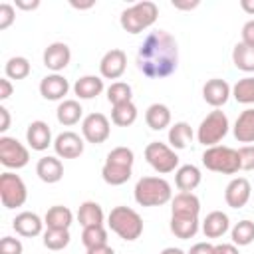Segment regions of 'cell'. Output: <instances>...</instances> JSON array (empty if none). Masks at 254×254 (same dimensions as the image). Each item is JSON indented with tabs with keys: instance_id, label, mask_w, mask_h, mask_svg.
<instances>
[{
	"instance_id": "cell-1",
	"label": "cell",
	"mask_w": 254,
	"mask_h": 254,
	"mask_svg": "<svg viewBox=\"0 0 254 254\" xmlns=\"http://www.w3.org/2000/svg\"><path fill=\"white\" fill-rule=\"evenodd\" d=\"M179 44L167 30H155L147 34L137 52V67L151 79H163L177 71Z\"/></svg>"
},
{
	"instance_id": "cell-2",
	"label": "cell",
	"mask_w": 254,
	"mask_h": 254,
	"mask_svg": "<svg viewBox=\"0 0 254 254\" xmlns=\"http://www.w3.org/2000/svg\"><path fill=\"white\" fill-rule=\"evenodd\" d=\"M133 196L141 206H163L173 200V189L163 177H141L135 183Z\"/></svg>"
},
{
	"instance_id": "cell-3",
	"label": "cell",
	"mask_w": 254,
	"mask_h": 254,
	"mask_svg": "<svg viewBox=\"0 0 254 254\" xmlns=\"http://www.w3.org/2000/svg\"><path fill=\"white\" fill-rule=\"evenodd\" d=\"M159 8L151 0H141L129 8H125L119 16V24L127 34H141L157 22Z\"/></svg>"
},
{
	"instance_id": "cell-4",
	"label": "cell",
	"mask_w": 254,
	"mask_h": 254,
	"mask_svg": "<svg viewBox=\"0 0 254 254\" xmlns=\"http://www.w3.org/2000/svg\"><path fill=\"white\" fill-rule=\"evenodd\" d=\"M107 224L119 238H123L127 242H133L143 234V218L139 216L137 210H133L129 206L111 208V212L107 216Z\"/></svg>"
},
{
	"instance_id": "cell-5",
	"label": "cell",
	"mask_w": 254,
	"mask_h": 254,
	"mask_svg": "<svg viewBox=\"0 0 254 254\" xmlns=\"http://www.w3.org/2000/svg\"><path fill=\"white\" fill-rule=\"evenodd\" d=\"M202 165L212 173L234 175V173L240 171L238 149H232V147H226V145L206 147V151L202 153Z\"/></svg>"
},
{
	"instance_id": "cell-6",
	"label": "cell",
	"mask_w": 254,
	"mask_h": 254,
	"mask_svg": "<svg viewBox=\"0 0 254 254\" xmlns=\"http://www.w3.org/2000/svg\"><path fill=\"white\" fill-rule=\"evenodd\" d=\"M228 127H230V125H228L226 113L220 111V109H214V111H210V113L200 121L198 129H196V139H198V143L204 145V147H214V145H218V143L226 137Z\"/></svg>"
},
{
	"instance_id": "cell-7",
	"label": "cell",
	"mask_w": 254,
	"mask_h": 254,
	"mask_svg": "<svg viewBox=\"0 0 254 254\" xmlns=\"http://www.w3.org/2000/svg\"><path fill=\"white\" fill-rule=\"evenodd\" d=\"M0 200L4 208H18L28 200V189L20 175L10 171L0 175Z\"/></svg>"
},
{
	"instance_id": "cell-8",
	"label": "cell",
	"mask_w": 254,
	"mask_h": 254,
	"mask_svg": "<svg viewBox=\"0 0 254 254\" xmlns=\"http://www.w3.org/2000/svg\"><path fill=\"white\" fill-rule=\"evenodd\" d=\"M145 159L159 175H167V173H173L175 169H179V155L175 153L173 147H169L161 141H153L145 147Z\"/></svg>"
},
{
	"instance_id": "cell-9",
	"label": "cell",
	"mask_w": 254,
	"mask_h": 254,
	"mask_svg": "<svg viewBox=\"0 0 254 254\" xmlns=\"http://www.w3.org/2000/svg\"><path fill=\"white\" fill-rule=\"evenodd\" d=\"M30 161V151L14 137H0V163L6 169H22Z\"/></svg>"
},
{
	"instance_id": "cell-10",
	"label": "cell",
	"mask_w": 254,
	"mask_h": 254,
	"mask_svg": "<svg viewBox=\"0 0 254 254\" xmlns=\"http://www.w3.org/2000/svg\"><path fill=\"white\" fill-rule=\"evenodd\" d=\"M109 133H111V125H109V119L103 113H89V115L83 117V121H81V137L87 143L101 145V143H105L109 139Z\"/></svg>"
},
{
	"instance_id": "cell-11",
	"label": "cell",
	"mask_w": 254,
	"mask_h": 254,
	"mask_svg": "<svg viewBox=\"0 0 254 254\" xmlns=\"http://www.w3.org/2000/svg\"><path fill=\"white\" fill-rule=\"evenodd\" d=\"M127 69V54L119 48H113L103 54L99 62V73L105 79H119Z\"/></svg>"
},
{
	"instance_id": "cell-12",
	"label": "cell",
	"mask_w": 254,
	"mask_h": 254,
	"mask_svg": "<svg viewBox=\"0 0 254 254\" xmlns=\"http://www.w3.org/2000/svg\"><path fill=\"white\" fill-rule=\"evenodd\" d=\"M230 95H232V87L228 85L226 79L212 77V79H208V81L202 85V99H204L210 107H214V109L222 107V105L230 99Z\"/></svg>"
},
{
	"instance_id": "cell-13",
	"label": "cell",
	"mask_w": 254,
	"mask_h": 254,
	"mask_svg": "<svg viewBox=\"0 0 254 254\" xmlns=\"http://www.w3.org/2000/svg\"><path fill=\"white\" fill-rule=\"evenodd\" d=\"M54 151L60 159H77L83 153V137L73 131H64L54 139Z\"/></svg>"
},
{
	"instance_id": "cell-14",
	"label": "cell",
	"mask_w": 254,
	"mask_h": 254,
	"mask_svg": "<svg viewBox=\"0 0 254 254\" xmlns=\"http://www.w3.org/2000/svg\"><path fill=\"white\" fill-rule=\"evenodd\" d=\"M250 194H252V187H250V181L244 177L232 179L224 189V200L230 208L246 206V202L250 200Z\"/></svg>"
},
{
	"instance_id": "cell-15",
	"label": "cell",
	"mask_w": 254,
	"mask_h": 254,
	"mask_svg": "<svg viewBox=\"0 0 254 254\" xmlns=\"http://www.w3.org/2000/svg\"><path fill=\"white\" fill-rule=\"evenodd\" d=\"M44 65L48 69H52L54 73H60L62 69L67 67L69 60H71V52H69V46L64 44V42H54L50 44L46 50H44Z\"/></svg>"
},
{
	"instance_id": "cell-16",
	"label": "cell",
	"mask_w": 254,
	"mask_h": 254,
	"mask_svg": "<svg viewBox=\"0 0 254 254\" xmlns=\"http://www.w3.org/2000/svg\"><path fill=\"white\" fill-rule=\"evenodd\" d=\"M200 200L194 192H179L171 200V216H185V218H198Z\"/></svg>"
},
{
	"instance_id": "cell-17",
	"label": "cell",
	"mask_w": 254,
	"mask_h": 254,
	"mask_svg": "<svg viewBox=\"0 0 254 254\" xmlns=\"http://www.w3.org/2000/svg\"><path fill=\"white\" fill-rule=\"evenodd\" d=\"M69 91V83L60 73H50L40 81V93L48 101H62Z\"/></svg>"
},
{
	"instance_id": "cell-18",
	"label": "cell",
	"mask_w": 254,
	"mask_h": 254,
	"mask_svg": "<svg viewBox=\"0 0 254 254\" xmlns=\"http://www.w3.org/2000/svg\"><path fill=\"white\" fill-rule=\"evenodd\" d=\"M12 228L16 230V234L24 236V238H34L40 236L44 230V220L30 210H24L20 214H16V218L12 220Z\"/></svg>"
},
{
	"instance_id": "cell-19",
	"label": "cell",
	"mask_w": 254,
	"mask_h": 254,
	"mask_svg": "<svg viewBox=\"0 0 254 254\" xmlns=\"http://www.w3.org/2000/svg\"><path fill=\"white\" fill-rule=\"evenodd\" d=\"M26 141L34 151H46L50 145H54L52 141V129L46 121H32L26 129Z\"/></svg>"
},
{
	"instance_id": "cell-20",
	"label": "cell",
	"mask_w": 254,
	"mask_h": 254,
	"mask_svg": "<svg viewBox=\"0 0 254 254\" xmlns=\"http://www.w3.org/2000/svg\"><path fill=\"white\" fill-rule=\"evenodd\" d=\"M36 175L40 177V181L48 183V185H54V183H60L62 177H64V165L60 161V157H42L36 165Z\"/></svg>"
},
{
	"instance_id": "cell-21",
	"label": "cell",
	"mask_w": 254,
	"mask_h": 254,
	"mask_svg": "<svg viewBox=\"0 0 254 254\" xmlns=\"http://www.w3.org/2000/svg\"><path fill=\"white\" fill-rule=\"evenodd\" d=\"M228 228H230V218L222 210H212L202 220V232L206 238H220L228 232Z\"/></svg>"
},
{
	"instance_id": "cell-22",
	"label": "cell",
	"mask_w": 254,
	"mask_h": 254,
	"mask_svg": "<svg viewBox=\"0 0 254 254\" xmlns=\"http://www.w3.org/2000/svg\"><path fill=\"white\" fill-rule=\"evenodd\" d=\"M232 131L238 143H246V145L254 143V107H248L238 115Z\"/></svg>"
},
{
	"instance_id": "cell-23",
	"label": "cell",
	"mask_w": 254,
	"mask_h": 254,
	"mask_svg": "<svg viewBox=\"0 0 254 254\" xmlns=\"http://www.w3.org/2000/svg\"><path fill=\"white\" fill-rule=\"evenodd\" d=\"M200 179H202L200 169L194 165H183L175 173V185L181 192H192L200 185Z\"/></svg>"
},
{
	"instance_id": "cell-24",
	"label": "cell",
	"mask_w": 254,
	"mask_h": 254,
	"mask_svg": "<svg viewBox=\"0 0 254 254\" xmlns=\"http://www.w3.org/2000/svg\"><path fill=\"white\" fill-rule=\"evenodd\" d=\"M71 222H73V214L64 204L50 206L48 212H46V216H44V224L48 228H56V230H69Z\"/></svg>"
},
{
	"instance_id": "cell-25",
	"label": "cell",
	"mask_w": 254,
	"mask_h": 254,
	"mask_svg": "<svg viewBox=\"0 0 254 254\" xmlns=\"http://www.w3.org/2000/svg\"><path fill=\"white\" fill-rule=\"evenodd\" d=\"M103 91V79L99 75H83L73 83V93L79 99H93Z\"/></svg>"
},
{
	"instance_id": "cell-26",
	"label": "cell",
	"mask_w": 254,
	"mask_h": 254,
	"mask_svg": "<svg viewBox=\"0 0 254 254\" xmlns=\"http://www.w3.org/2000/svg\"><path fill=\"white\" fill-rule=\"evenodd\" d=\"M145 123L153 131H161L171 125V109L165 103H153L145 111Z\"/></svg>"
},
{
	"instance_id": "cell-27",
	"label": "cell",
	"mask_w": 254,
	"mask_h": 254,
	"mask_svg": "<svg viewBox=\"0 0 254 254\" xmlns=\"http://www.w3.org/2000/svg\"><path fill=\"white\" fill-rule=\"evenodd\" d=\"M81 115H83V109H81L79 101H75V99H64L56 109V117L64 127H71V125L79 123Z\"/></svg>"
},
{
	"instance_id": "cell-28",
	"label": "cell",
	"mask_w": 254,
	"mask_h": 254,
	"mask_svg": "<svg viewBox=\"0 0 254 254\" xmlns=\"http://www.w3.org/2000/svg\"><path fill=\"white\" fill-rule=\"evenodd\" d=\"M103 208L95 202V200H85L79 204V210H77V222L87 228V226H97V224H103Z\"/></svg>"
},
{
	"instance_id": "cell-29",
	"label": "cell",
	"mask_w": 254,
	"mask_h": 254,
	"mask_svg": "<svg viewBox=\"0 0 254 254\" xmlns=\"http://www.w3.org/2000/svg\"><path fill=\"white\" fill-rule=\"evenodd\" d=\"M194 133L192 127L187 121H177L175 125L169 127V147L173 149H185L192 141Z\"/></svg>"
},
{
	"instance_id": "cell-30",
	"label": "cell",
	"mask_w": 254,
	"mask_h": 254,
	"mask_svg": "<svg viewBox=\"0 0 254 254\" xmlns=\"http://www.w3.org/2000/svg\"><path fill=\"white\" fill-rule=\"evenodd\" d=\"M171 232L181 238V240H189L198 232V218H185V216H171V224H169Z\"/></svg>"
},
{
	"instance_id": "cell-31",
	"label": "cell",
	"mask_w": 254,
	"mask_h": 254,
	"mask_svg": "<svg viewBox=\"0 0 254 254\" xmlns=\"http://www.w3.org/2000/svg\"><path fill=\"white\" fill-rule=\"evenodd\" d=\"M232 64L240 71H246V73L254 71V48L238 42L232 50Z\"/></svg>"
},
{
	"instance_id": "cell-32",
	"label": "cell",
	"mask_w": 254,
	"mask_h": 254,
	"mask_svg": "<svg viewBox=\"0 0 254 254\" xmlns=\"http://www.w3.org/2000/svg\"><path fill=\"white\" fill-rule=\"evenodd\" d=\"M111 121L117 125V127H129L137 121V107L133 101H127V103H119V105H113L111 109Z\"/></svg>"
},
{
	"instance_id": "cell-33",
	"label": "cell",
	"mask_w": 254,
	"mask_h": 254,
	"mask_svg": "<svg viewBox=\"0 0 254 254\" xmlns=\"http://www.w3.org/2000/svg\"><path fill=\"white\" fill-rule=\"evenodd\" d=\"M101 177L107 185L111 187H119V185H125L129 179H131V169L129 167H119V165H111V163H105L101 167Z\"/></svg>"
},
{
	"instance_id": "cell-34",
	"label": "cell",
	"mask_w": 254,
	"mask_h": 254,
	"mask_svg": "<svg viewBox=\"0 0 254 254\" xmlns=\"http://www.w3.org/2000/svg\"><path fill=\"white\" fill-rule=\"evenodd\" d=\"M232 97L242 105H254V75H246L232 85Z\"/></svg>"
},
{
	"instance_id": "cell-35",
	"label": "cell",
	"mask_w": 254,
	"mask_h": 254,
	"mask_svg": "<svg viewBox=\"0 0 254 254\" xmlns=\"http://www.w3.org/2000/svg\"><path fill=\"white\" fill-rule=\"evenodd\" d=\"M30 71H32V65L24 56H14L4 65V73L8 79H24L30 75Z\"/></svg>"
},
{
	"instance_id": "cell-36",
	"label": "cell",
	"mask_w": 254,
	"mask_h": 254,
	"mask_svg": "<svg viewBox=\"0 0 254 254\" xmlns=\"http://www.w3.org/2000/svg\"><path fill=\"white\" fill-rule=\"evenodd\" d=\"M230 238H232V244L236 246H248L254 242V222L252 220H240L232 226L230 230Z\"/></svg>"
},
{
	"instance_id": "cell-37",
	"label": "cell",
	"mask_w": 254,
	"mask_h": 254,
	"mask_svg": "<svg viewBox=\"0 0 254 254\" xmlns=\"http://www.w3.org/2000/svg\"><path fill=\"white\" fill-rule=\"evenodd\" d=\"M44 246L48 250H64L67 244H69V230H56V228H48L44 232V238H42Z\"/></svg>"
},
{
	"instance_id": "cell-38",
	"label": "cell",
	"mask_w": 254,
	"mask_h": 254,
	"mask_svg": "<svg viewBox=\"0 0 254 254\" xmlns=\"http://www.w3.org/2000/svg\"><path fill=\"white\" fill-rule=\"evenodd\" d=\"M81 244L85 248H95V246L107 244V230L103 228V224L83 228V232H81Z\"/></svg>"
},
{
	"instance_id": "cell-39",
	"label": "cell",
	"mask_w": 254,
	"mask_h": 254,
	"mask_svg": "<svg viewBox=\"0 0 254 254\" xmlns=\"http://www.w3.org/2000/svg\"><path fill=\"white\" fill-rule=\"evenodd\" d=\"M131 97H133L131 85L125 83V81H113V83L107 87V101H109L111 105L127 103V101H131Z\"/></svg>"
},
{
	"instance_id": "cell-40",
	"label": "cell",
	"mask_w": 254,
	"mask_h": 254,
	"mask_svg": "<svg viewBox=\"0 0 254 254\" xmlns=\"http://www.w3.org/2000/svg\"><path fill=\"white\" fill-rule=\"evenodd\" d=\"M105 163H111V165H119V167H129L133 169V163H135V155L129 147H115L107 153V159Z\"/></svg>"
},
{
	"instance_id": "cell-41",
	"label": "cell",
	"mask_w": 254,
	"mask_h": 254,
	"mask_svg": "<svg viewBox=\"0 0 254 254\" xmlns=\"http://www.w3.org/2000/svg\"><path fill=\"white\" fill-rule=\"evenodd\" d=\"M240 171H254V145H242L238 149Z\"/></svg>"
},
{
	"instance_id": "cell-42",
	"label": "cell",
	"mask_w": 254,
	"mask_h": 254,
	"mask_svg": "<svg viewBox=\"0 0 254 254\" xmlns=\"http://www.w3.org/2000/svg\"><path fill=\"white\" fill-rule=\"evenodd\" d=\"M22 252H24V246H22L20 238L4 236L0 240V254H22Z\"/></svg>"
},
{
	"instance_id": "cell-43",
	"label": "cell",
	"mask_w": 254,
	"mask_h": 254,
	"mask_svg": "<svg viewBox=\"0 0 254 254\" xmlns=\"http://www.w3.org/2000/svg\"><path fill=\"white\" fill-rule=\"evenodd\" d=\"M16 20V12H14V6L4 2L0 4V30H8Z\"/></svg>"
},
{
	"instance_id": "cell-44",
	"label": "cell",
	"mask_w": 254,
	"mask_h": 254,
	"mask_svg": "<svg viewBox=\"0 0 254 254\" xmlns=\"http://www.w3.org/2000/svg\"><path fill=\"white\" fill-rule=\"evenodd\" d=\"M242 44L254 48V18L242 26Z\"/></svg>"
},
{
	"instance_id": "cell-45",
	"label": "cell",
	"mask_w": 254,
	"mask_h": 254,
	"mask_svg": "<svg viewBox=\"0 0 254 254\" xmlns=\"http://www.w3.org/2000/svg\"><path fill=\"white\" fill-rule=\"evenodd\" d=\"M187 254H214V246L208 242H196L194 246H190Z\"/></svg>"
},
{
	"instance_id": "cell-46",
	"label": "cell",
	"mask_w": 254,
	"mask_h": 254,
	"mask_svg": "<svg viewBox=\"0 0 254 254\" xmlns=\"http://www.w3.org/2000/svg\"><path fill=\"white\" fill-rule=\"evenodd\" d=\"M12 91H14L12 81H10L8 77H2V79H0V99H2V101L8 99V97L12 95Z\"/></svg>"
},
{
	"instance_id": "cell-47",
	"label": "cell",
	"mask_w": 254,
	"mask_h": 254,
	"mask_svg": "<svg viewBox=\"0 0 254 254\" xmlns=\"http://www.w3.org/2000/svg\"><path fill=\"white\" fill-rule=\"evenodd\" d=\"M214 254H240V252H238V246L236 244L222 242V244H216L214 246Z\"/></svg>"
},
{
	"instance_id": "cell-48",
	"label": "cell",
	"mask_w": 254,
	"mask_h": 254,
	"mask_svg": "<svg viewBox=\"0 0 254 254\" xmlns=\"http://www.w3.org/2000/svg\"><path fill=\"white\" fill-rule=\"evenodd\" d=\"M0 117H2V123H0V131L4 133V131H8L10 129V113H8V109L2 105L0 107Z\"/></svg>"
},
{
	"instance_id": "cell-49",
	"label": "cell",
	"mask_w": 254,
	"mask_h": 254,
	"mask_svg": "<svg viewBox=\"0 0 254 254\" xmlns=\"http://www.w3.org/2000/svg\"><path fill=\"white\" fill-rule=\"evenodd\" d=\"M85 254H115V250L111 248V246H107V244H103V246H95V248H87V252Z\"/></svg>"
},
{
	"instance_id": "cell-50",
	"label": "cell",
	"mask_w": 254,
	"mask_h": 254,
	"mask_svg": "<svg viewBox=\"0 0 254 254\" xmlns=\"http://www.w3.org/2000/svg\"><path fill=\"white\" fill-rule=\"evenodd\" d=\"M38 6H40V0H32V2L16 0V8H22V10H36Z\"/></svg>"
},
{
	"instance_id": "cell-51",
	"label": "cell",
	"mask_w": 254,
	"mask_h": 254,
	"mask_svg": "<svg viewBox=\"0 0 254 254\" xmlns=\"http://www.w3.org/2000/svg\"><path fill=\"white\" fill-rule=\"evenodd\" d=\"M173 6L179 8V10H192V8L198 6V2H196V0H194V2H173Z\"/></svg>"
},
{
	"instance_id": "cell-52",
	"label": "cell",
	"mask_w": 254,
	"mask_h": 254,
	"mask_svg": "<svg viewBox=\"0 0 254 254\" xmlns=\"http://www.w3.org/2000/svg\"><path fill=\"white\" fill-rule=\"evenodd\" d=\"M240 8H242L246 14L254 16V0H240Z\"/></svg>"
},
{
	"instance_id": "cell-53",
	"label": "cell",
	"mask_w": 254,
	"mask_h": 254,
	"mask_svg": "<svg viewBox=\"0 0 254 254\" xmlns=\"http://www.w3.org/2000/svg\"><path fill=\"white\" fill-rule=\"evenodd\" d=\"M161 254H187L185 250H181V248H175V246H169V248H165V250H161Z\"/></svg>"
},
{
	"instance_id": "cell-54",
	"label": "cell",
	"mask_w": 254,
	"mask_h": 254,
	"mask_svg": "<svg viewBox=\"0 0 254 254\" xmlns=\"http://www.w3.org/2000/svg\"><path fill=\"white\" fill-rule=\"evenodd\" d=\"M71 6H73V8L83 10V8H91V6H93V2H91V4H75V2H71Z\"/></svg>"
}]
</instances>
